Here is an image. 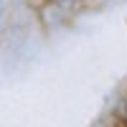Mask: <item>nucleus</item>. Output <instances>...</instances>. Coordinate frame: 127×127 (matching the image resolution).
I'll return each instance as SVG.
<instances>
[]
</instances>
